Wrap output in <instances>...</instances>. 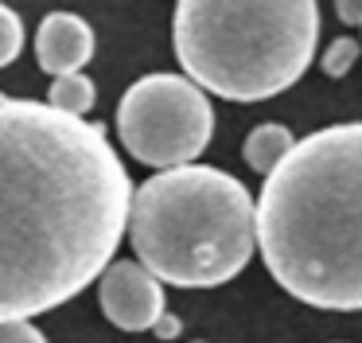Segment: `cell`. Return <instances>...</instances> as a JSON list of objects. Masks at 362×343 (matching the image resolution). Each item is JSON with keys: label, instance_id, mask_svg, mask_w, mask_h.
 Segmentation results:
<instances>
[{"label": "cell", "instance_id": "10", "mask_svg": "<svg viewBox=\"0 0 362 343\" xmlns=\"http://www.w3.org/2000/svg\"><path fill=\"white\" fill-rule=\"evenodd\" d=\"M20 51H24V23L8 4H0V67L16 62Z\"/></svg>", "mask_w": 362, "mask_h": 343}, {"label": "cell", "instance_id": "5", "mask_svg": "<svg viewBox=\"0 0 362 343\" xmlns=\"http://www.w3.org/2000/svg\"><path fill=\"white\" fill-rule=\"evenodd\" d=\"M214 133L206 94L183 74H144L117 106V137L148 168H180L203 156Z\"/></svg>", "mask_w": 362, "mask_h": 343}, {"label": "cell", "instance_id": "13", "mask_svg": "<svg viewBox=\"0 0 362 343\" xmlns=\"http://www.w3.org/2000/svg\"><path fill=\"white\" fill-rule=\"evenodd\" d=\"M335 12L346 28H354V23H362V0H335Z\"/></svg>", "mask_w": 362, "mask_h": 343}, {"label": "cell", "instance_id": "12", "mask_svg": "<svg viewBox=\"0 0 362 343\" xmlns=\"http://www.w3.org/2000/svg\"><path fill=\"white\" fill-rule=\"evenodd\" d=\"M0 343H47L32 320H0Z\"/></svg>", "mask_w": 362, "mask_h": 343}, {"label": "cell", "instance_id": "9", "mask_svg": "<svg viewBox=\"0 0 362 343\" xmlns=\"http://www.w3.org/2000/svg\"><path fill=\"white\" fill-rule=\"evenodd\" d=\"M47 98H51L47 106L63 109V113H71V117H82V113L94 109V82H90L82 70H74V74H59L55 82H51Z\"/></svg>", "mask_w": 362, "mask_h": 343}, {"label": "cell", "instance_id": "3", "mask_svg": "<svg viewBox=\"0 0 362 343\" xmlns=\"http://www.w3.org/2000/svg\"><path fill=\"white\" fill-rule=\"evenodd\" d=\"M129 238L160 285L214 288L253 257V195L211 164H180L129 199Z\"/></svg>", "mask_w": 362, "mask_h": 343}, {"label": "cell", "instance_id": "2", "mask_svg": "<svg viewBox=\"0 0 362 343\" xmlns=\"http://www.w3.org/2000/svg\"><path fill=\"white\" fill-rule=\"evenodd\" d=\"M253 238L284 293L362 312V121L327 125L284 152L253 207Z\"/></svg>", "mask_w": 362, "mask_h": 343}, {"label": "cell", "instance_id": "1", "mask_svg": "<svg viewBox=\"0 0 362 343\" xmlns=\"http://www.w3.org/2000/svg\"><path fill=\"white\" fill-rule=\"evenodd\" d=\"M129 199L102 125L0 98V320L40 316L94 285L117 254Z\"/></svg>", "mask_w": 362, "mask_h": 343}, {"label": "cell", "instance_id": "11", "mask_svg": "<svg viewBox=\"0 0 362 343\" xmlns=\"http://www.w3.org/2000/svg\"><path fill=\"white\" fill-rule=\"evenodd\" d=\"M354 59H358V43H354L351 35L335 39V43L323 51V74H327V78H343L346 70L354 67Z\"/></svg>", "mask_w": 362, "mask_h": 343}, {"label": "cell", "instance_id": "8", "mask_svg": "<svg viewBox=\"0 0 362 343\" xmlns=\"http://www.w3.org/2000/svg\"><path fill=\"white\" fill-rule=\"evenodd\" d=\"M296 145L292 140V133L284 129V125H276V121H265V125H257V129L245 137V148H242V156H245V164H250L253 172H273L276 164L284 160V152Z\"/></svg>", "mask_w": 362, "mask_h": 343}, {"label": "cell", "instance_id": "7", "mask_svg": "<svg viewBox=\"0 0 362 343\" xmlns=\"http://www.w3.org/2000/svg\"><path fill=\"white\" fill-rule=\"evenodd\" d=\"M35 59L47 74H74L94 59V31L74 12L43 16L40 35H35Z\"/></svg>", "mask_w": 362, "mask_h": 343}, {"label": "cell", "instance_id": "14", "mask_svg": "<svg viewBox=\"0 0 362 343\" xmlns=\"http://www.w3.org/2000/svg\"><path fill=\"white\" fill-rule=\"evenodd\" d=\"M152 332H156L160 339H172V335H180V320L168 316V312H164V316H160L156 324H152Z\"/></svg>", "mask_w": 362, "mask_h": 343}, {"label": "cell", "instance_id": "4", "mask_svg": "<svg viewBox=\"0 0 362 343\" xmlns=\"http://www.w3.org/2000/svg\"><path fill=\"white\" fill-rule=\"evenodd\" d=\"M175 59L199 90L265 101L300 82L320 43L315 0H180Z\"/></svg>", "mask_w": 362, "mask_h": 343}, {"label": "cell", "instance_id": "6", "mask_svg": "<svg viewBox=\"0 0 362 343\" xmlns=\"http://www.w3.org/2000/svg\"><path fill=\"white\" fill-rule=\"evenodd\" d=\"M98 304L121 332H152V324L168 312L164 285L141 262H113L102 273Z\"/></svg>", "mask_w": 362, "mask_h": 343}]
</instances>
